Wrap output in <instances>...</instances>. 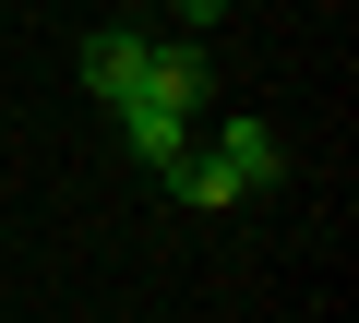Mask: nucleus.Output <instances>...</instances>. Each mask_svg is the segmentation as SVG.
<instances>
[{
	"mask_svg": "<svg viewBox=\"0 0 359 323\" xmlns=\"http://www.w3.org/2000/svg\"><path fill=\"white\" fill-rule=\"evenodd\" d=\"M168 13H180V25L204 36V25H228V0H168Z\"/></svg>",
	"mask_w": 359,
	"mask_h": 323,
	"instance_id": "6",
	"label": "nucleus"
},
{
	"mask_svg": "<svg viewBox=\"0 0 359 323\" xmlns=\"http://www.w3.org/2000/svg\"><path fill=\"white\" fill-rule=\"evenodd\" d=\"M108 120H120V156H132V168H156V180L192 156V120H168V108H144V96H132V108H108Z\"/></svg>",
	"mask_w": 359,
	"mask_h": 323,
	"instance_id": "4",
	"label": "nucleus"
},
{
	"mask_svg": "<svg viewBox=\"0 0 359 323\" xmlns=\"http://www.w3.org/2000/svg\"><path fill=\"white\" fill-rule=\"evenodd\" d=\"M168 192L192 204V216H228V204H252V192H240V180L216 168V156H204V132H192V156H180V168H168Z\"/></svg>",
	"mask_w": 359,
	"mask_h": 323,
	"instance_id": "5",
	"label": "nucleus"
},
{
	"mask_svg": "<svg viewBox=\"0 0 359 323\" xmlns=\"http://www.w3.org/2000/svg\"><path fill=\"white\" fill-rule=\"evenodd\" d=\"M132 96H144V108H168V120H204V108H216V72H204V48H192V36H156Z\"/></svg>",
	"mask_w": 359,
	"mask_h": 323,
	"instance_id": "1",
	"label": "nucleus"
},
{
	"mask_svg": "<svg viewBox=\"0 0 359 323\" xmlns=\"http://www.w3.org/2000/svg\"><path fill=\"white\" fill-rule=\"evenodd\" d=\"M204 156L240 180V192H276V168H287V144H276V120H252V108H228L216 132H204Z\"/></svg>",
	"mask_w": 359,
	"mask_h": 323,
	"instance_id": "2",
	"label": "nucleus"
},
{
	"mask_svg": "<svg viewBox=\"0 0 359 323\" xmlns=\"http://www.w3.org/2000/svg\"><path fill=\"white\" fill-rule=\"evenodd\" d=\"M144 48H156L144 25H96V36H84V84H96L108 108H132V84H144Z\"/></svg>",
	"mask_w": 359,
	"mask_h": 323,
	"instance_id": "3",
	"label": "nucleus"
}]
</instances>
